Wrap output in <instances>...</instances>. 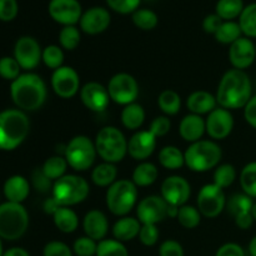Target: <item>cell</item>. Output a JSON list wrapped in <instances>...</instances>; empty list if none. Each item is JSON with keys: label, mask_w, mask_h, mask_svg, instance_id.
<instances>
[{"label": "cell", "mask_w": 256, "mask_h": 256, "mask_svg": "<svg viewBox=\"0 0 256 256\" xmlns=\"http://www.w3.org/2000/svg\"><path fill=\"white\" fill-rule=\"evenodd\" d=\"M82 228H84L86 236L95 242H102L106 236L109 224H108V219L104 212H99V210H92L85 215Z\"/></svg>", "instance_id": "obj_22"}, {"label": "cell", "mask_w": 256, "mask_h": 256, "mask_svg": "<svg viewBox=\"0 0 256 256\" xmlns=\"http://www.w3.org/2000/svg\"><path fill=\"white\" fill-rule=\"evenodd\" d=\"M32 185H34L35 189L40 192H46L50 189H52V180L46 176V175L42 172V169H36L32 175Z\"/></svg>", "instance_id": "obj_52"}, {"label": "cell", "mask_w": 256, "mask_h": 256, "mask_svg": "<svg viewBox=\"0 0 256 256\" xmlns=\"http://www.w3.org/2000/svg\"><path fill=\"white\" fill-rule=\"evenodd\" d=\"M59 42L64 49L74 50L80 44V32L74 25L64 26L59 34Z\"/></svg>", "instance_id": "obj_44"}, {"label": "cell", "mask_w": 256, "mask_h": 256, "mask_svg": "<svg viewBox=\"0 0 256 256\" xmlns=\"http://www.w3.org/2000/svg\"><path fill=\"white\" fill-rule=\"evenodd\" d=\"M95 142L84 135L72 138L65 148V159L68 165L76 172H85L94 164L96 158Z\"/></svg>", "instance_id": "obj_9"}, {"label": "cell", "mask_w": 256, "mask_h": 256, "mask_svg": "<svg viewBox=\"0 0 256 256\" xmlns=\"http://www.w3.org/2000/svg\"><path fill=\"white\" fill-rule=\"evenodd\" d=\"M139 239L142 245L145 246H152L159 240V230L156 225L152 224H144L142 225V229L139 232Z\"/></svg>", "instance_id": "obj_47"}, {"label": "cell", "mask_w": 256, "mask_h": 256, "mask_svg": "<svg viewBox=\"0 0 256 256\" xmlns=\"http://www.w3.org/2000/svg\"><path fill=\"white\" fill-rule=\"evenodd\" d=\"M178 222H180L182 226L185 229H194L200 224L202 220V214L199 210L190 205H182L179 208V212H178Z\"/></svg>", "instance_id": "obj_39"}, {"label": "cell", "mask_w": 256, "mask_h": 256, "mask_svg": "<svg viewBox=\"0 0 256 256\" xmlns=\"http://www.w3.org/2000/svg\"><path fill=\"white\" fill-rule=\"evenodd\" d=\"M52 86L58 96L62 99H70L79 92V74L72 66H60L52 72Z\"/></svg>", "instance_id": "obj_12"}, {"label": "cell", "mask_w": 256, "mask_h": 256, "mask_svg": "<svg viewBox=\"0 0 256 256\" xmlns=\"http://www.w3.org/2000/svg\"><path fill=\"white\" fill-rule=\"evenodd\" d=\"M59 208H60V205L58 204V202L52 196L44 202V212H46V214L54 215Z\"/></svg>", "instance_id": "obj_58"}, {"label": "cell", "mask_w": 256, "mask_h": 256, "mask_svg": "<svg viewBox=\"0 0 256 256\" xmlns=\"http://www.w3.org/2000/svg\"><path fill=\"white\" fill-rule=\"evenodd\" d=\"M158 15L152 10L138 9L132 12V22L142 30H152L158 25Z\"/></svg>", "instance_id": "obj_41"}, {"label": "cell", "mask_w": 256, "mask_h": 256, "mask_svg": "<svg viewBox=\"0 0 256 256\" xmlns=\"http://www.w3.org/2000/svg\"><path fill=\"white\" fill-rule=\"evenodd\" d=\"M252 92L249 75L244 70L232 69L220 80L215 98L224 109H242L252 99Z\"/></svg>", "instance_id": "obj_1"}, {"label": "cell", "mask_w": 256, "mask_h": 256, "mask_svg": "<svg viewBox=\"0 0 256 256\" xmlns=\"http://www.w3.org/2000/svg\"><path fill=\"white\" fill-rule=\"evenodd\" d=\"M136 185L130 180H116L106 192L108 209L116 216H125L136 204Z\"/></svg>", "instance_id": "obj_8"}, {"label": "cell", "mask_w": 256, "mask_h": 256, "mask_svg": "<svg viewBox=\"0 0 256 256\" xmlns=\"http://www.w3.org/2000/svg\"><path fill=\"white\" fill-rule=\"evenodd\" d=\"M98 244L89 236H82L75 240L72 252L78 256H94L96 255Z\"/></svg>", "instance_id": "obj_46"}, {"label": "cell", "mask_w": 256, "mask_h": 256, "mask_svg": "<svg viewBox=\"0 0 256 256\" xmlns=\"http://www.w3.org/2000/svg\"><path fill=\"white\" fill-rule=\"evenodd\" d=\"M168 209H169V204L162 196L152 195L139 202L136 208V214L139 222L142 225H156L168 216Z\"/></svg>", "instance_id": "obj_13"}, {"label": "cell", "mask_w": 256, "mask_h": 256, "mask_svg": "<svg viewBox=\"0 0 256 256\" xmlns=\"http://www.w3.org/2000/svg\"><path fill=\"white\" fill-rule=\"evenodd\" d=\"M96 256H129V252L122 242L114 239H106L98 244Z\"/></svg>", "instance_id": "obj_40"}, {"label": "cell", "mask_w": 256, "mask_h": 256, "mask_svg": "<svg viewBox=\"0 0 256 256\" xmlns=\"http://www.w3.org/2000/svg\"><path fill=\"white\" fill-rule=\"evenodd\" d=\"M80 99L89 110L102 112L109 105L110 96L108 92V88L102 86L96 82H90L85 84L80 90Z\"/></svg>", "instance_id": "obj_18"}, {"label": "cell", "mask_w": 256, "mask_h": 256, "mask_svg": "<svg viewBox=\"0 0 256 256\" xmlns=\"http://www.w3.org/2000/svg\"><path fill=\"white\" fill-rule=\"evenodd\" d=\"M249 252L252 256H256V236L252 239L249 244Z\"/></svg>", "instance_id": "obj_60"}, {"label": "cell", "mask_w": 256, "mask_h": 256, "mask_svg": "<svg viewBox=\"0 0 256 256\" xmlns=\"http://www.w3.org/2000/svg\"><path fill=\"white\" fill-rule=\"evenodd\" d=\"M239 25L246 38H256V2L244 8L239 16Z\"/></svg>", "instance_id": "obj_36"}, {"label": "cell", "mask_w": 256, "mask_h": 256, "mask_svg": "<svg viewBox=\"0 0 256 256\" xmlns=\"http://www.w3.org/2000/svg\"><path fill=\"white\" fill-rule=\"evenodd\" d=\"M222 149L210 140H199L190 145L184 152L185 164L190 170L204 172L212 169L222 160Z\"/></svg>", "instance_id": "obj_4"}, {"label": "cell", "mask_w": 256, "mask_h": 256, "mask_svg": "<svg viewBox=\"0 0 256 256\" xmlns=\"http://www.w3.org/2000/svg\"><path fill=\"white\" fill-rule=\"evenodd\" d=\"M158 179V169L152 162H142L132 172V182L136 186H149Z\"/></svg>", "instance_id": "obj_30"}, {"label": "cell", "mask_w": 256, "mask_h": 256, "mask_svg": "<svg viewBox=\"0 0 256 256\" xmlns=\"http://www.w3.org/2000/svg\"><path fill=\"white\" fill-rule=\"evenodd\" d=\"M42 256H72V252L62 242H50L45 245Z\"/></svg>", "instance_id": "obj_49"}, {"label": "cell", "mask_w": 256, "mask_h": 256, "mask_svg": "<svg viewBox=\"0 0 256 256\" xmlns=\"http://www.w3.org/2000/svg\"><path fill=\"white\" fill-rule=\"evenodd\" d=\"M68 162L65 158L62 156H52L44 162L42 170L50 180L56 182L62 176H64L65 172H66Z\"/></svg>", "instance_id": "obj_37"}, {"label": "cell", "mask_w": 256, "mask_h": 256, "mask_svg": "<svg viewBox=\"0 0 256 256\" xmlns=\"http://www.w3.org/2000/svg\"><path fill=\"white\" fill-rule=\"evenodd\" d=\"M172 128V122H170L169 118L166 116H158L150 124L149 132H152L154 136H165L168 132H170Z\"/></svg>", "instance_id": "obj_50"}, {"label": "cell", "mask_w": 256, "mask_h": 256, "mask_svg": "<svg viewBox=\"0 0 256 256\" xmlns=\"http://www.w3.org/2000/svg\"><path fill=\"white\" fill-rule=\"evenodd\" d=\"M242 0H219L216 4V12L225 22H232V19L240 16L244 10Z\"/></svg>", "instance_id": "obj_32"}, {"label": "cell", "mask_w": 256, "mask_h": 256, "mask_svg": "<svg viewBox=\"0 0 256 256\" xmlns=\"http://www.w3.org/2000/svg\"><path fill=\"white\" fill-rule=\"evenodd\" d=\"M244 118L248 124L256 129V95L252 96L244 108Z\"/></svg>", "instance_id": "obj_56"}, {"label": "cell", "mask_w": 256, "mask_h": 256, "mask_svg": "<svg viewBox=\"0 0 256 256\" xmlns=\"http://www.w3.org/2000/svg\"><path fill=\"white\" fill-rule=\"evenodd\" d=\"M145 120V112L142 105L132 102L126 105L122 112V122L126 129L136 130Z\"/></svg>", "instance_id": "obj_28"}, {"label": "cell", "mask_w": 256, "mask_h": 256, "mask_svg": "<svg viewBox=\"0 0 256 256\" xmlns=\"http://www.w3.org/2000/svg\"><path fill=\"white\" fill-rule=\"evenodd\" d=\"M54 224L60 232L65 234L74 232L79 225V219L74 210L69 209V206H60L54 215Z\"/></svg>", "instance_id": "obj_27"}, {"label": "cell", "mask_w": 256, "mask_h": 256, "mask_svg": "<svg viewBox=\"0 0 256 256\" xmlns=\"http://www.w3.org/2000/svg\"><path fill=\"white\" fill-rule=\"evenodd\" d=\"M252 206H254V200L246 194H235L232 195V199L228 202V210L232 216L252 212Z\"/></svg>", "instance_id": "obj_38"}, {"label": "cell", "mask_w": 256, "mask_h": 256, "mask_svg": "<svg viewBox=\"0 0 256 256\" xmlns=\"http://www.w3.org/2000/svg\"><path fill=\"white\" fill-rule=\"evenodd\" d=\"M158 104H159V108L164 114L175 115L180 112L182 99H180V95L174 90H164L159 95Z\"/></svg>", "instance_id": "obj_34"}, {"label": "cell", "mask_w": 256, "mask_h": 256, "mask_svg": "<svg viewBox=\"0 0 256 256\" xmlns=\"http://www.w3.org/2000/svg\"><path fill=\"white\" fill-rule=\"evenodd\" d=\"M160 256H184V249L175 240H166L160 245Z\"/></svg>", "instance_id": "obj_53"}, {"label": "cell", "mask_w": 256, "mask_h": 256, "mask_svg": "<svg viewBox=\"0 0 256 256\" xmlns=\"http://www.w3.org/2000/svg\"><path fill=\"white\" fill-rule=\"evenodd\" d=\"M108 92L112 102L126 106L136 100L139 95V85L132 75L119 72L110 79L108 84Z\"/></svg>", "instance_id": "obj_10"}, {"label": "cell", "mask_w": 256, "mask_h": 256, "mask_svg": "<svg viewBox=\"0 0 256 256\" xmlns=\"http://www.w3.org/2000/svg\"><path fill=\"white\" fill-rule=\"evenodd\" d=\"M95 148L105 162H122L128 152V142L124 134L115 126H105L98 132Z\"/></svg>", "instance_id": "obj_7"}, {"label": "cell", "mask_w": 256, "mask_h": 256, "mask_svg": "<svg viewBox=\"0 0 256 256\" xmlns=\"http://www.w3.org/2000/svg\"><path fill=\"white\" fill-rule=\"evenodd\" d=\"M112 16L105 8L95 6L82 12L80 18V28L89 35H96L109 28Z\"/></svg>", "instance_id": "obj_20"}, {"label": "cell", "mask_w": 256, "mask_h": 256, "mask_svg": "<svg viewBox=\"0 0 256 256\" xmlns=\"http://www.w3.org/2000/svg\"><path fill=\"white\" fill-rule=\"evenodd\" d=\"M118 170L115 164L112 162H102L94 168L92 172V179L98 186H110L116 182Z\"/></svg>", "instance_id": "obj_29"}, {"label": "cell", "mask_w": 256, "mask_h": 256, "mask_svg": "<svg viewBox=\"0 0 256 256\" xmlns=\"http://www.w3.org/2000/svg\"><path fill=\"white\" fill-rule=\"evenodd\" d=\"M206 132L205 120L200 115L189 114L180 122L179 132L185 142H199L204 132Z\"/></svg>", "instance_id": "obj_23"}, {"label": "cell", "mask_w": 256, "mask_h": 256, "mask_svg": "<svg viewBox=\"0 0 256 256\" xmlns=\"http://www.w3.org/2000/svg\"><path fill=\"white\" fill-rule=\"evenodd\" d=\"M106 4L114 12L120 14H130L138 10L140 0H106Z\"/></svg>", "instance_id": "obj_48"}, {"label": "cell", "mask_w": 256, "mask_h": 256, "mask_svg": "<svg viewBox=\"0 0 256 256\" xmlns=\"http://www.w3.org/2000/svg\"><path fill=\"white\" fill-rule=\"evenodd\" d=\"M215 256H245L244 249L235 242H228L219 248Z\"/></svg>", "instance_id": "obj_54"}, {"label": "cell", "mask_w": 256, "mask_h": 256, "mask_svg": "<svg viewBox=\"0 0 256 256\" xmlns=\"http://www.w3.org/2000/svg\"><path fill=\"white\" fill-rule=\"evenodd\" d=\"M240 185L244 194L256 199V162L245 165L240 172Z\"/></svg>", "instance_id": "obj_35"}, {"label": "cell", "mask_w": 256, "mask_h": 256, "mask_svg": "<svg viewBox=\"0 0 256 256\" xmlns=\"http://www.w3.org/2000/svg\"><path fill=\"white\" fill-rule=\"evenodd\" d=\"M142 222L134 218L124 216L120 220L115 222L114 228H112V235H114L115 240L120 242H130V240L135 239L139 235L140 229H142Z\"/></svg>", "instance_id": "obj_26"}, {"label": "cell", "mask_w": 256, "mask_h": 256, "mask_svg": "<svg viewBox=\"0 0 256 256\" xmlns=\"http://www.w3.org/2000/svg\"><path fill=\"white\" fill-rule=\"evenodd\" d=\"M29 226V215L22 204L4 202L0 205V238L18 240Z\"/></svg>", "instance_id": "obj_5"}, {"label": "cell", "mask_w": 256, "mask_h": 256, "mask_svg": "<svg viewBox=\"0 0 256 256\" xmlns=\"http://www.w3.org/2000/svg\"><path fill=\"white\" fill-rule=\"evenodd\" d=\"M42 52L40 45L34 38L22 36L15 44L14 58L19 62L22 69L32 70L36 68L42 60Z\"/></svg>", "instance_id": "obj_14"}, {"label": "cell", "mask_w": 256, "mask_h": 256, "mask_svg": "<svg viewBox=\"0 0 256 256\" xmlns=\"http://www.w3.org/2000/svg\"><path fill=\"white\" fill-rule=\"evenodd\" d=\"M216 98L204 90L192 92L186 100L188 109L192 112V114L196 115L210 114L212 110L216 109Z\"/></svg>", "instance_id": "obj_24"}, {"label": "cell", "mask_w": 256, "mask_h": 256, "mask_svg": "<svg viewBox=\"0 0 256 256\" xmlns=\"http://www.w3.org/2000/svg\"><path fill=\"white\" fill-rule=\"evenodd\" d=\"M2 256H30V255L26 250L22 249V248H12V249L6 250V252L2 254Z\"/></svg>", "instance_id": "obj_59"}, {"label": "cell", "mask_w": 256, "mask_h": 256, "mask_svg": "<svg viewBox=\"0 0 256 256\" xmlns=\"http://www.w3.org/2000/svg\"><path fill=\"white\" fill-rule=\"evenodd\" d=\"M52 198L60 206H72L80 204L90 192L86 180L78 175H64L52 184Z\"/></svg>", "instance_id": "obj_6"}, {"label": "cell", "mask_w": 256, "mask_h": 256, "mask_svg": "<svg viewBox=\"0 0 256 256\" xmlns=\"http://www.w3.org/2000/svg\"><path fill=\"white\" fill-rule=\"evenodd\" d=\"M222 24V19L218 14H210L202 22V28L206 32L209 34H215L218 32V29L220 28V25Z\"/></svg>", "instance_id": "obj_55"}, {"label": "cell", "mask_w": 256, "mask_h": 256, "mask_svg": "<svg viewBox=\"0 0 256 256\" xmlns=\"http://www.w3.org/2000/svg\"><path fill=\"white\" fill-rule=\"evenodd\" d=\"M42 59L48 68L56 70L60 66H62V62H64V52L56 45H49V46H46L42 50Z\"/></svg>", "instance_id": "obj_43"}, {"label": "cell", "mask_w": 256, "mask_h": 256, "mask_svg": "<svg viewBox=\"0 0 256 256\" xmlns=\"http://www.w3.org/2000/svg\"><path fill=\"white\" fill-rule=\"evenodd\" d=\"M236 179V170L232 165L224 164L216 168L214 172V184L222 189L229 188Z\"/></svg>", "instance_id": "obj_42"}, {"label": "cell", "mask_w": 256, "mask_h": 256, "mask_svg": "<svg viewBox=\"0 0 256 256\" xmlns=\"http://www.w3.org/2000/svg\"><path fill=\"white\" fill-rule=\"evenodd\" d=\"M0 256H2V238H0Z\"/></svg>", "instance_id": "obj_62"}, {"label": "cell", "mask_w": 256, "mask_h": 256, "mask_svg": "<svg viewBox=\"0 0 256 256\" xmlns=\"http://www.w3.org/2000/svg\"><path fill=\"white\" fill-rule=\"evenodd\" d=\"M255 49H256V45H255Z\"/></svg>", "instance_id": "obj_63"}, {"label": "cell", "mask_w": 256, "mask_h": 256, "mask_svg": "<svg viewBox=\"0 0 256 256\" xmlns=\"http://www.w3.org/2000/svg\"><path fill=\"white\" fill-rule=\"evenodd\" d=\"M48 9L50 16L64 26L75 25L82 15V5L78 0H50Z\"/></svg>", "instance_id": "obj_16"}, {"label": "cell", "mask_w": 256, "mask_h": 256, "mask_svg": "<svg viewBox=\"0 0 256 256\" xmlns=\"http://www.w3.org/2000/svg\"><path fill=\"white\" fill-rule=\"evenodd\" d=\"M256 59L255 44L249 38H240L230 45L229 60L234 69L245 70Z\"/></svg>", "instance_id": "obj_19"}, {"label": "cell", "mask_w": 256, "mask_h": 256, "mask_svg": "<svg viewBox=\"0 0 256 256\" xmlns=\"http://www.w3.org/2000/svg\"><path fill=\"white\" fill-rule=\"evenodd\" d=\"M156 148V136L152 134L149 130L138 132L128 142V152L135 160L148 159L154 152Z\"/></svg>", "instance_id": "obj_21"}, {"label": "cell", "mask_w": 256, "mask_h": 256, "mask_svg": "<svg viewBox=\"0 0 256 256\" xmlns=\"http://www.w3.org/2000/svg\"><path fill=\"white\" fill-rule=\"evenodd\" d=\"M159 162L162 166L169 170L180 169L185 164V156L176 146H165L159 152Z\"/></svg>", "instance_id": "obj_31"}, {"label": "cell", "mask_w": 256, "mask_h": 256, "mask_svg": "<svg viewBox=\"0 0 256 256\" xmlns=\"http://www.w3.org/2000/svg\"><path fill=\"white\" fill-rule=\"evenodd\" d=\"M29 129V119L22 110L10 109L0 112V149H16L26 139Z\"/></svg>", "instance_id": "obj_3"}, {"label": "cell", "mask_w": 256, "mask_h": 256, "mask_svg": "<svg viewBox=\"0 0 256 256\" xmlns=\"http://www.w3.org/2000/svg\"><path fill=\"white\" fill-rule=\"evenodd\" d=\"M198 209L200 214L205 218H216L222 212L226 206L224 190L218 185L212 184L204 185L198 195Z\"/></svg>", "instance_id": "obj_11"}, {"label": "cell", "mask_w": 256, "mask_h": 256, "mask_svg": "<svg viewBox=\"0 0 256 256\" xmlns=\"http://www.w3.org/2000/svg\"><path fill=\"white\" fill-rule=\"evenodd\" d=\"M190 184L182 176H169L162 184V198L172 206L180 208L190 198Z\"/></svg>", "instance_id": "obj_15"}, {"label": "cell", "mask_w": 256, "mask_h": 256, "mask_svg": "<svg viewBox=\"0 0 256 256\" xmlns=\"http://www.w3.org/2000/svg\"><path fill=\"white\" fill-rule=\"evenodd\" d=\"M235 224H236L238 228H240L242 230H248L254 224V218H252V212H246V214L238 215V216L234 218Z\"/></svg>", "instance_id": "obj_57"}, {"label": "cell", "mask_w": 256, "mask_h": 256, "mask_svg": "<svg viewBox=\"0 0 256 256\" xmlns=\"http://www.w3.org/2000/svg\"><path fill=\"white\" fill-rule=\"evenodd\" d=\"M242 28H240L239 22H222L218 32H215L214 36L222 44H230L236 42L238 39L242 38Z\"/></svg>", "instance_id": "obj_33"}, {"label": "cell", "mask_w": 256, "mask_h": 256, "mask_svg": "<svg viewBox=\"0 0 256 256\" xmlns=\"http://www.w3.org/2000/svg\"><path fill=\"white\" fill-rule=\"evenodd\" d=\"M206 132L215 140H222L232 134L234 129V118L232 112L224 108L214 109L205 122Z\"/></svg>", "instance_id": "obj_17"}, {"label": "cell", "mask_w": 256, "mask_h": 256, "mask_svg": "<svg viewBox=\"0 0 256 256\" xmlns=\"http://www.w3.org/2000/svg\"><path fill=\"white\" fill-rule=\"evenodd\" d=\"M10 95L19 109L35 112L42 108L46 99V86L39 75L28 72L20 75L12 82Z\"/></svg>", "instance_id": "obj_2"}, {"label": "cell", "mask_w": 256, "mask_h": 256, "mask_svg": "<svg viewBox=\"0 0 256 256\" xmlns=\"http://www.w3.org/2000/svg\"><path fill=\"white\" fill-rule=\"evenodd\" d=\"M252 218H254V220L256 222V202H254V206H252Z\"/></svg>", "instance_id": "obj_61"}, {"label": "cell", "mask_w": 256, "mask_h": 256, "mask_svg": "<svg viewBox=\"0 0 256 256\" xmlns=\"http://www.w3.org/2000/svg\"><path fill=\"white\" fill-rule=\"evenodd\" d=\"M20 65L15 58L4 56L0 59V76L14 82L20 76Z\"/></svg>", "instance_id": "obj_45"}, {"label": "cell", "mask_w": 256, "mask_h": 256, "mask_svg": "<svg viewBox=\"0 0 256 256\" xmlns=\"http://www.w3.org/2000/svg\"><path fill=\"white\" fill-rule=\"evenodd\" d=\"M16 15V0H0V20L2 22H12Z\"/></svg>", "instance_id": "obj_51"}, {"label": "cell", "mask_w": 256, "mask_h": 256, "mask_svg": "<svg viewBox=\"0 0 256 256\" xmlns=\"http://www.w3.org/2000/svg\"><path fill=\"white\" fill-rule=\"evenodd\" d=\"M30 192V186L28 180L20 175H14L9 178L4 184V194L8 202L22 204L28 198Z\"/></svg>", "instance_id": "obj_25"}]
</instances>
